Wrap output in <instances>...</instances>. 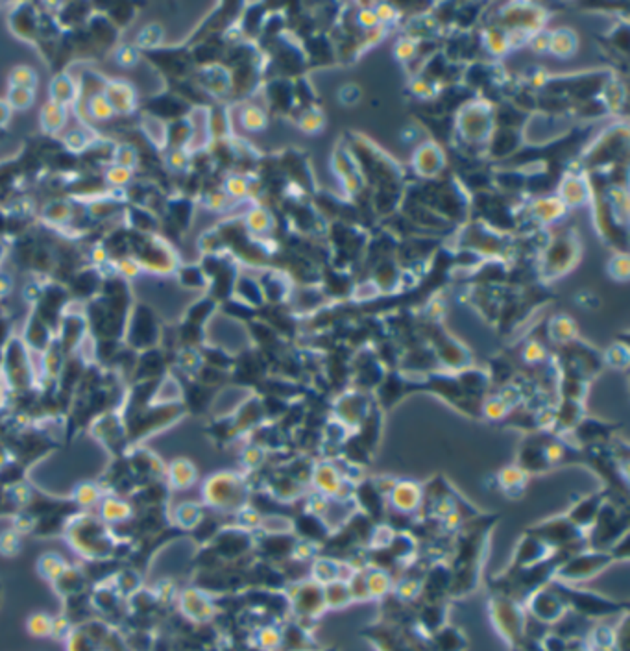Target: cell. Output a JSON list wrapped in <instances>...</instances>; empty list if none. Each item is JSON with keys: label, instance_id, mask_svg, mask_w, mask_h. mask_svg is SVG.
Wrapping results in <instances>:
<instances>
[{"label": "cell", "instance_id": "obj_12", "mask_svg": "<svg viewBox=\"0 0 630 651\" xmlns=\"http://www.w3.org/2000/svg\"><path fill=\"white\" fill-rule=\"evenodd\" d=\"M499 485L501 488L505 490L510 496H518V494L524 493L525 483H527V472L518 468V466H508L505 470H501L499 474Z\"/></svg>", "mask_w": 630, "mask_h": 651}, {"label": "cell", "instance_id": "obj_5", "mask_svg": "<svg viewBox=\"0 0 630 651\" xmlns=\"http://www.w3.org/2000/svg\"><path fill=\"white\" fill-rule=\"evenodd\" d=\"M568 609V603L558 594L557 590L538 589L529 594V611L538 622L551 625L562 620L564 612Z\"/></svg>", "mask_w": 630, "mask_h": 651}, {"label": "cell", "instance_id": "obj_11", "mask_svg": "<svg viewBox=\"0 0 630 651\" xmlns=\"http://www.w3.org/2000/svg\"><path fill=\"white\" fill-rule=\"evenodd\" d=\"M338 567H340V562L335 561V559H329V557H320V559H316L313 562V568H311V576H313V581H316L318 585H329L333 581H338Z\"/></svg>", "mask_w": 630, "mask_h": 651}, {"label": "cell", "instance_id": "obj_6", "mask_svg": "<svg viewBox=\"0 0 630 651\" xmlns=\"http://www.w3.org/2000/svg\"><path fill=\"white\" fill-rule=\"evenodd\" d=\"M389 504L396 513L412 515L423 507V488L414 482H396L389 494Z\"/></svg>", "mask_w": 630, "mask_h": 651}, {"label": "cell", "instance_id": "obj_8", "mask_svg": "<svg viewBox=\"0 0 630 651\" xmlns=\"http://www.w3.org/2000/svg\"><path fill=\"white\" fill-rule=\"evenodd\" d=\"M551 553V548L544 540H540L535 535H529L521 540L516 551V567L529 568L535 565L547 561V557Z\"/></svg>", "mask_w": 630, "mask_h": 651}, {"label": "cell", "instance_id": "obj_13", "mask_svg": "<svg viewBox=\"0 0 630 651\" xmlns=\"http://www.w3.org/2000/svg\"><path fill=\"white\" fill-rule=\"evenodd\" d=\"M259 644L265 648V650H274L277 645L281 644V633H277L276 629L272 627H265L259 633Z\"/></svg>", "mask_w": 630, "mask_h": 651}, {"label": "cell", "instance_id": "obj_9", "mask_svg": "<svg viewBox=\"0 0 630 651\" xmlns=\"http://www.w3.org/2000/svg\"><path fill=\"white\" fill-rule=\"evenodd\" d=\"M364 574L370 598H385V596H389L394 590V579L383 568H366Z\"/></svg>", "mask_w": 630, "mask_h": 651}, {"label": "cell", "instance_id": "obj_7", "mask_svg": "<svg viewBox=\"0 0 630 651\" xmlns=\"http://www.w3.org/2000/svg\"><path fill=\"white\" fill-rule=\"evenodd\" d=\"M311 482L315 485L316 493L324 494L327 498H335L338 488L342 485L344 477L340 476L337 464L331 461H322L316 463L311 470Z\"/></svg>", "mask_w": 630, "mask_h": 651}, {"label": "cell", "instance_id": "obj_10", "mask_svg": "<svg viewBox=\"0 0 630 651\" xmlns=\"http://www.w3.org/2000/svg\"><path fill=\"white\" fill-rule=\"evenodd\" d=\"M324 600H326V609H344L353 601V598L346 581H333L329 585H324Z\"/></svg>", "mask_w": 630, "mask_h": 651}, {"label": "cell", "instance_id": "obj_16", "mask_svg": "<svg viewBox=\"0 0 630 651\" xmlns=\"http://www.w3.org/2000/svg\"><path fill=\"white\" fill-rule=\"evenodd\" d=\"M558 333H555V337L560 340H569L575 335V326L573 322H569L566 318H560L558 320Z\"/></svg>", "mask_w": 630, "mask_h": 651}, {"label": "cell", "instance_id": "obj_1", "mask_svg": "<svg viewBox=\"0 0 630 651\" xmlns=\"http://www.w3.org/2000/svg\"><path fill=\"white\" fill-rule=\"evenodd\" d=\"M613 561V555L601 551V549H588V551H579L569 557L568 561L562 562L555 570V579L562 583H575V581H584L604 570V568Z\"/></svg>", "mask_w": 630, "mask_h": 651}, {"label": "cell", "instance_id": "obj_3", "mask_svg": "<svg viewBox=\"0 0 630 651\" xmlns=\"http://www.w3.org/2000/svg\"><path fill=\"white\" fill-rule=\"evenodd\" d=\"M207 496L214 504V507L222 509H241L248 498V488L241 477L233 474H220L211 482L207 488Z\"/></svg>", "mask_w": 630, "mask_h": 651}, {"label": "cell", "instance_id": "obj_2", "mask_svg": "<svg viewBox=\"0 0 630 651\" xmlns=\"http://www.w3.org/2000/svg\"><path fill=\"white\" fill-rule=\"evenodd\" d=\"M288 603L302 618H315L326 609L324 587L313 579L293 583L287 590Z\"/></svg>", "mask_w": 630, "mask_h": 651}, {"label": "cell", "instance_id": "obj_17", "mask_svg": "<svg viewBox=\"0 0 630 651\" xmlns=\"http://www.w3.org/2000/svg\"><path fill=\"white\" fill-rule=\"evenodd\" d=\"M541 357H544V350H541L536 342L527 346V350H525V359H527V361H538Z\"/></svg>", "mask_w": 630, "mask_h": 651}, {"label": "cell", "instance_id": "obj_14", "mask_svg": "<svg viewBox=\"0 0 630 651\" xmlns=\"http://www.w3.org/2000/svg\"><path fill=\"white\" fill-rule=\"evenodd\" d=\"M30 631L35 634V636H45L52 631V622L43 614H37L30 620Z\"/></svg>", "mask_w": 630, "mask_h": 651}, {"label": "cell", "instance_id": "obj_15", "mask_svg": "<svg viewBox=\"0 0 630 651\" xmlns=\"http://www.w3.org/2000/svg\"><path fill=\"white\" fill-rule=\"evenodd\" d=\"M484 413H486V416H490V419H503V416L508 413V405L503 402L501 398H497V400L488 402V405L484 407Z\"/></svg>", "mask_w": 630, "mask_h": 651}, {"label": "cell", "instance_id": "obj_4", "mask_svg": "<svg viewBox=\"0 0 630 651\" xmlns=\"http://www.w3.org/2000/svg\"><path fill=\"white\" fill-rule=\"evenodd\" d=\"M492 618H494L495 627L499 629V633L510 642H518L521 639L525 627V614L519 611V607L508 598H495L492 603Z\"/></svg>", "mask_w": 630, "mask_h": 651}]
</instances>
